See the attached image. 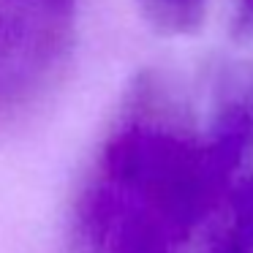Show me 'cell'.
Returning <instances> with one entry per match:
<instances>
[{
  "label": "cell",
  "mask_w": 253,
  "mask_h": 253,
  "mask_svg": "<svg viewBox=\"0 0 253 253\" xmlns=\"http://www.w3.org/2000/svg\"><path fill=\"white\" fill-rule=\"evenodd\" d=\"M77 0H0V120L33 109L60 79Z\"/></svg>",
  "instance_id": "cell-1"
},
{
  "label": "cell",
  "mask_w": 253,
  "mask_h": 253,
  "mask_svg": "<svg viewBox=\"0 0 253 253\" xmlns=\"http://www.w3.org/2000/svg\"><path fill=\"white\" fill-rule=\"evenodd\" d=\"M215 253H253V182L242 185L234 202V220Z\"/></svg>",
  "instance_id": "cell-2"
},
{
  "label": "cell",
  "mask_w": 253,
  "mask_h": 253,
  "mask_svg": "<svg viewBox=\"0 0 253 253\" xmlns=\"http://www.w3.org/2000/svg\"><path fill=\"white\" fill-rule=\"evenodd\" d=\"M240 8H242L240 25H253V0H240Z\"/></svg>",
  "instance_id": "cell-3"
}]
</instances>
